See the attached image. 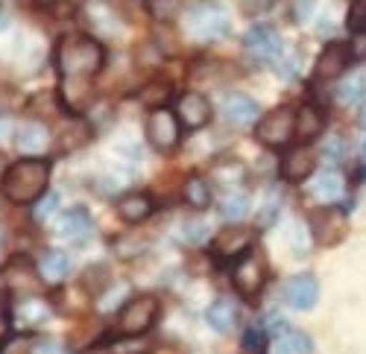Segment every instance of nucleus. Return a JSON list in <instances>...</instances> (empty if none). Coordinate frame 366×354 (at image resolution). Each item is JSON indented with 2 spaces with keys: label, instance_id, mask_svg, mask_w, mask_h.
Returning a JSON list of instances; mask_svg holds the SVG:
<instances>
[{
  "label": "nucleus",
  "instance_id": "obj_1",
  "mask_svg": "<svg viewBox=\"0 0 366 354\" xmlns=\"http://www.w3.org/2000/svg\"><path fill=\"white\" fill-rule=\"evenodd\" d=\"M56 68L62 79H94L106 68V47L91 36H65L56 47Z\"/></svg>",
  "mask_w": 366,
  "mask_h": 354
},
{
  "label": "nucleus",
  "instance_id": "obj_2",
  "mask_svg": "<svg viewBox=\"0 0 366 354\" xmlns=\"http://www.w3.org/2000/svg\"><path fill=\"white\" fill-rule=\"evenodd\" d=\"M50 158H21L0 176V191L15 205H33L47 193Z\"/></svg>",
  "mask_w": 366,
  "mask_h": 354
},
{
  "label": "nucleus",
  "instance_id": "obj_3",
  "mask_svg": "<svg viewBox=\"0 0 366 354\" xmlns=\"http://www.w3.org/2000/svg\"><path fill=\"white\" fill-rule=\"evenodd\" d=\"M185 29H188V36H194L199 41L223 39L232 29V18L220 0H197L185 12Z\"/></svg>",
  "mask_w": 366,
  "mask_h": 354
},
{
  "label": "nucleus",
  "instance_id": "obj_4",
  "mask_svg": "<svg viewBox=\"0 0 366 354\" xmlns=\"http://www.w3.org/2000/svg\"><path fill=\"white\" fill-rule=\"evenodd\" d=\"M159 310H162V302L156 296H149V293H144V296H132L117 313V331L124 337H141L156 325Z\"/></svg>",
  "mask_w": 366,
  "mask_h": 354
},
{
  "label": "nucleus",
  "instance_id": "obj_5",
  "mask_svg": "<svg viewBox=\"0 0 366 354\" xmlns=\"http://www.w3.org/2000/svg\"><path fill=\"white\" fill-rule=\"evenodd\" d=\"M255 138L269 146V150H279V146H287L296 138V108L290 106H279L267 111L261 121L255 123Z\"/></svg>",
  "mask_w": 366,
  "mask_h": 354
},
{
  "label": "nucleus",
  "instance_id": "obj_6",
  "mask_svg": "<svg viewBox=\"0 0 366 354\" xmlns=\"http://www.w3.org/2000/svg\"><path fill=\"white\" fill-rule=\"evenodd\" d=\"M144 135L156 153H173L182 143V123L176 111L170 108H152L144 121Z\"/></svg>",
  "mask_w": 366,
  "mask_h": 354
},
{
  "label": "nucleus",
  "instance_id": "obj_7",
  "mask_svg": "<svg viewBox=\"0 0 366 354\" xmlns=\"http://www.w3.org/2000/svg\"><path fill=\"white\" fill-rule=\"evenodd\" d=\"M232 284H234V290L240 293V296H247V299L258 296V293L264 290V284H267L264 258L255 255V252H247L243 258H237L234 270H232Z\"/></svg>",
  "mask_w": 366,
  "mask_h": 354
},
{
  "label": "nucleus",
  "instance_id": "obj_8",
  "mask_svg": "<svg viewBox=\"0 0 366 354\" xmlns=\"http://www.w3.org/2000/svg\"><path fill=\"white\" fill-rule=\"evenodd\" d=\"M176 117H179V123L197 132L202 126L211 123V117H214V108H211V100L199 91H185V94H179L176 100Z\"/></svg>",
  "mask_w": 366,
  "mask_h": 354
},
{
  "label": "nucleus",
  "instance_id": "obj_9",
  "mask_svg": "<svg viewBox=\"0 0 366 354\" xmlns=\"http://www.w3.org/2000/svg\"><path fill=\"white\" fill-rule=\"evenodd\" d=\"M311 231H314V241L320 246L340 243L343 234H346V214L337 211V208H331V205H325V208L311 214Z\"/></svg>",
  "mask_w": 366,
  "mask_h": 354
},
{
  "label": "nucleus",
  "instance_id": "obj_10",
  "mask_svg": "<svg viewBox=\"0 0 366 354\" xmlns=\"http://www.w3.org/2000/svg\"><path fill=\"white\" fill-rule=\"evenodd\" d=\"M255 241V231L247 228V226H229V228H220L214 243H211V249H214L217 258H243L249 252Z\"/></svg>",
  "mask_w": 366,
  "mask_h": 354
},
{
  "label": "nucleus",
  "instance_id": "obj_11",
  "mask_svg": "<svg viewBox=\"0 0 366 354\" xmlns=\"http://www.w3.org/2000/svg\"><path fill=\"white\" fill-rule=\"evenodd\" d=\"M243 47H247V53H252L255 59H279L282 50H285L282 36L267 24L249 26L247 36H243Z\"/></svg>",
  "mask_w": 366,
  "mask_h": 354
},
{
  "label": "nucleus",
  "instance_id": "obj_12",
  "mask_svg": "<svg viewBox=\"0 0 366 354\" xmlns=\"http://www.w3.org/2000/svg\"><path fill=\"white\" fill-rule=\"evenodd\" d=\"M282 296H285V302H287L293 310H311V308L317 305V299H320V281H317V275H311V273L293 275V278L285 284Z\"/></svg>",
  "mask_w": 366,
  "mask_h": 354
},
{
  "label": "nucleus",
  "instance_id": "obj_13",
  "mask_svg": "<svg viewBox=\"0 0 366 354\" xmlns=\"http://www.w3.org/2000/svg\"><path fill=\"white\" fill-rule=\"evenodd\" d=\"M352 62V47L346 41H331L317 59V79H337Z\"/></svg>",
  "mask_w": 366,
  "mask_h": 354
},
{
  "label": "nucleus",
  "instance_id": "obj_14",
  "mask_svg": "<svg viewBox=\"0 0 366 354\" xmlns=\"http://www.w3.org/2000/svg\"><path fill=\"white\" fill-rule=\"evenodd\" d=\"M15 146H18V153L26 156V158L44 156L50 150V132H47V126L39 123V121L21 123L18 132H15Z\"/></svg>",
  "mask_w": 366,
  "mask_h": 354
},
{
  "label": "nucleus",
  "instance_id": "obj_15",
  "mask_svg": "<svg viewBox=\"0 0 366 354\" xmlns=\"http://www.w3.org/2000/svg\"><path fill=\"white\" fill-rule=\"evenodd\" d=\"M59 97H62L65 108L79 117L91 103H94V82L91 79H62L59 82Z\"/></svg>",
  "mask_w": 366,
  "mask_h": 354
},
{
  "label": "nucleus",
  "instance_id": "obj_16",
  "mask_svg": "<svg viewBox=\"0 0 366 354\" xmlns=\"http://www.w3.org/2000/svg\"><path fill=\"white\" fill-rule=\"evenodd\" d=\"M114 208H117V217L124 223L138 226V223H144L152 211H156V202H152V196L144 193V191H129V193H124L114 202Z\"/></svg>",
  "mask_w": 366,
  "mask_h": 354
},
{
  "label": "nucleus",
  "instance_id": "obj_17",
  "mask_svg": "<svg viewBox=\"0 0 366 354\" xmlns=\"http://www.w3.org/2000/svg\"><path fill=\"white\" fill-rule=\"evenodd\" d=\"M308 193L314 199H320L322 205H334L346 196V182L337 170H322L314 176V182L308 185Z\"/></svg>",
  "mask_w": 366,
  "mask_h": 354
},
{
  "label": "nucleus",
  "instance_id": "obj_18",
  "mask_svg": "<svg viewBox=\"0 0 366 354\" xmlns=\"http://www.w3.org/2000/svg\"><path fill=\"white\" fill-rule=\"evenodd\" d=\"M314 164H317V158H314V153L308 150V146H296V150H290L282 158L279 173H282L285 182H305L314 173Z\"/></svg>",
  "mask_w": 366,
  "mask_h": 354
},
{
  "label": "nucleus",
  "instance_id": "obj_19",
  "mask_svg": "<svg viewBox=\"0 0 366 354\" xmlns=\"http://www.w3.org/2000/svg\"><path fill=\"white\" fill-rule=\"evenodd\" d=\"M223 111H226V121L234 123V126H247V123H255L258 117V103L249 97V94H240V91H232L223 97Z\"/></svg>",
  "mask_w": 366,
  "mask_h": 354
},
{
  "label": "nucleus",
  "instance_id": "obj_20",
  "mask_svg": "<svg viewBox=\"0 0 366 354\" xmlns=\"http://www.w3.org/2000/svg\"><path fill=\"white\" fill-rule=\"evenodd\" d=\"M56 234L62 241H71V243L85 241L88 234H91V217H88V211H82V208L65 211L62 217L56 220Z\"/></svg>",
  "mask_w": 366,
  "mask_h": 354
},
{
  "label": "nucleus",
  "instance_id": "obj_21",
  "mask_svg": "<svg viewBox=\"0 0 366 354\" xmlns=\"http://www.w3.org/2000/svg\"><path fill=\"white\" fill-rule=\"evenodd\" d=\"M88 141H91V126L82 117H68V123H62V129H59L56 153H74L79 146H85Z\"/></svg>",
  "mask_w": 366,
  "mask_h": 354
},
{
  "label": "nucleus",
  "instance_id": "obj_22",
  "mask_svg": "<svg viewBox=\"0 0 366 354\" xmlns=\"http://www.w3.org/2000/svg\"><path fill=\"white\" fill-rule=\"evenodd\" d=\"M325 129V114L317 108V106H302L296 111V138L302 143H311L322 135Z\"/></svg>",
  "mask_w": 366,
  "mask_h": 354
},
{
  "label": "nucleus",
  "instance_id": "obj_23",
  "mask_svg": "<svg viewBox=\"0 0 366 354\" xmlns=\"http://www.w3.org/2000/svg\"><path fill=\"white\" fill-rule=\"evenodd\" d=\"M205 319H208V325L220 331V334H229L234 325H237V305L229 299V296H220L208 305L205 310Z\"/></svg>",
  "mask_w": 366,
  "mask_h": 354
},
{
  "label": "nucleus",
  "instance_id": "obj_24",
  "mask_svg": "<svg viewBox=\"0 0 366 354\" xmlns=\"http://www.w3.org/2000/svg\"><path fill=\"white\" fill-rule=\"evenodd\" d=\"M36 270H39V278H41V281L56 284V281L68 278V273H71V258H68L65 252H59V249H47V252H41Z\"/></svg>",
  "mask_w": 366,
  "mask_h": 354
},
{
  "label": "nucleus",
  "instance_id": "obj_25",
  "mask_svg": "<svg viewBox=\"0 0 366 354\" xmlns=\"http://www.w3.org/2000/svg\"><path fill=\"white\" fill-rule=\"evenodd\" d=\"M182 199L185 205H191L194 211H205L211 205V188L202 176H188L185 182H182Z\"/></svg>",
  "mask_w": 366,
  "mask_h": 354
},
{
  "label": "nucleus",
  "instance_id": "obj_26",
  "mask_svg": "<svg viewBox=\"0 0 366 354\" xmlns=\"http://www.w3.org/2000/svg\"><path fill=\"white\" fill-rule=\"evenodd\" d=\"M314 343L305 331H285L272 343V354H311Z\"/></svg>",
  "mask_w": 366,
  "mask_h": 354
},
{
  "label": "nucleus",
  "instance_id": "obj_27",
  "mask_svg": "<svg viewBox=\"0 0 366 354\" xmlns=\"http://www.w3.org/2000/svg\"><path fill=\"white\" fill-rule=\"evenodd\" d=\"M211 179L220 185H240V182H247V167L237 158H223L211 167Z\"/></svg>",
  "mask_w": 366,
  "mask_h": 354
},
{
  "label": "nucleus",
  "instance_id": "obj_28",
  "mask_svg": "<svg viewBox=\"0 0 366 354\" xmlns=\"http://www.w3.org/2000/svg\"><path fill=\"white\" fill-rule=\"evenodd\" d=\"M279 202H282V196H279L276 188H269V191L261 196V205H258V211H255V223H258L261 228H269L272 223L279 220Z\"/></svg>",
  "mask_w": 366,
  "mask_h": 354
},
{
  "label": "nucleus",
  "instance_id": "obj_29",
  "mask_svg": "<svg viewBox=\"0 0 366 354\" xmlns=\"http://www.w3.org/2000/svg\"><path fill=\"white\" fill-rule=\"evenodd\" d=\"M247 214H249V196L247 193H229V196H223V202H220V217L223 220L237 223Z\"/></svg>",
  "mask_w": 366,
  "mask_h": 354
},
{
  "label": "nucleus",
  "instance_id": "obj_30",
  "mask_svg": "<svg viewBox=\"0 0 366 354\" xmlns=\"http://www.w3.org/2000/svg\"><path fill=\"white\" fill-rule=\"evenodd\" d=\"M50 313V308L44 305V299L29 296V299H18V319L26 322V325H36V322H44V316Z\"/></svg>",
  "mask_w": 366,
  "mask_h": 354
},
{
  "label": "nucleus",
  "instance_id": "obj_31",
  "mask_svg": "<svg viewBox=\"0 0 366 354\" xmlns=\"http://www.w3.org/2000/svg\"><path fill=\"white\" fill-rule=\"evenodd\" d=\"M185 9V0H149V15L156 21H173Z\"/></svg>",
  "mask_w": 366,
  "mask_h": 354
},
{
  "label": "nucleus",
  "instance_id": "obj_32",
  "mask_svg": "<svg viewBox=\"0 0 366 354\" xmlns=\"http://www.w3.org/2000/svg\"><path fill=\"white\" fill-rule=\"evenodd\" d=\"M366 94V76L363 74H352L340 88H337V97L343 103H357Z\"/></svg>",
  "mask_w": 366,
  "mask_h": 354
},
{
  "label": "nucleus",
  "instance_id": "obj_33",
  "mask_svg": "<svg viewBox=\"0 0 366 354\" xmlns=\"http://www.w3.org/2000/svg\"><path fill=\"white\" fill-rule=\"evenodd\" d=\"M349 33L366 36V0H352L349 4V18H346Z\"/></svg>",
  "mask_w": 366,
  "mask_h": 354
},
{
  "label": "nucleus",
  "instance_id": "obj_34",
  "mask_svg": "<svg viewBox=\"0 0 366 354\" xmlns=\"http://www.w3.org/2000/svg\"><path fill=\"white\" fill-rule=\"evenodd\" d=\"M208 238V226L202 220H185L182 223V241L185 243H202Z\"/></svg>",
  "mask_w": 366,
  "mask_h": 354
},
{
  "label": "nucleus",
  "instance_id": "obj_35",
  "mask_svg": "<svg viewBox=\"0 0 366 354\" xmlns=\"http://www.w3.org/2000/svg\"><path fill=\"white\" fill-rule=\"evenodd\" d=\"M322 158H328V161H340V158H343V138L331 135V138L325 141V146H322Z\"/></svg>",
  "mask_w": 366,
  "mask_h": 354
},
{
  "label": "nucleus",
  "instance_id": "obj_36",
  "mask_svg": "<svg viewBox=\"0 0 366 354\" xmlns=\"http://www.w3.org/2000/svg\"><path fill=\"white\" fill-rule=\"evenodd\" d=\"M56 205H59V196H56V193H44L41 205L36 208V220H39V223H44V220H47V217L56 211Z\"/></svg>",
  "mask_w": 366,
  "mask_h": 354
},
{
  "label": "nucleus",
  "instance_id": "obj_37",
  "mask_svg": "<svg viewBox=\"0 0 366 354\" xmlns=\"http://www.w3.org/2000/svg\"><path fill=\"white\" fill-rule=\"evenodd\" d=\"M317 6V0H293V18L296 21H308Z\"/></svg>",
  "mask_w": 366,
  "mask_h": 354
},
{
  "label": "nucleus",
  "instance_id": "obj_38",
  "mask_svg": "<svg viewBox=\"0 0 366 354\" xmlns=\"http://www.w3.org/2000/svg\"><path fill=\"white\" fill-rule=\"evenodd\" d=\"M357 123L366 129V103H363V106H360V111H357Z\"/></svg>",
  "mask_w": 366,
  "mask_h": 354
},
{
  "label": "nucleus",
  "instance_id": "obj_39",
  "mask_svg": "<svg viewBox=\"0 0 366 354\" xmlns=\"http://www.w3.org/2000/svg\"><path fill=\"white\" fill-rule=\"evenodd\" d=\"M4 243H6V234H4V226H0V252H4Z\"/></svg>",
  "mask_w": 366,
  "mask_h": 354
},
{
  "label": "nucleus",
  "instance_id": "obj_40",
  "mask_svg": "<svg viewBox=\"0 0 366 354\" xmlns=\"http://www.w3.org/2000/svg\"><path fill=\"white\" fill-rule=\"evenodd\" d=\"M363 158H366V141H363Z\"/></svg>",
  "mask_w": 366,
  "mask_h": 354
},
{
  "label": "nucleus",
  "instance_id": "obj_41",
  "mask_svg": "<svg viewBox=\"0 0 366 354\" xmlns=\"http://www.w3.org/2000/svg\"><path fill=\"white\" fill-rule=\"evenodd\" d=\"M44 4H50V0H44Z\"/></svg>",
  "mask_w": 366,
  "mask_h": 354
}]
</instances>
